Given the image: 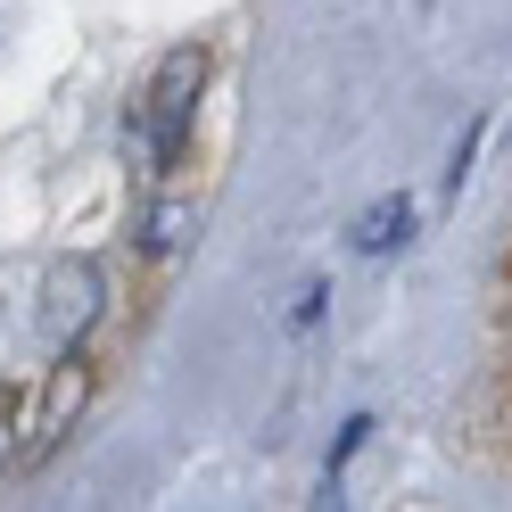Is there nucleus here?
<instances>
[{
  "mask_svg": "<svg viewBox=\"0 0 512 512\" xmlns=\"http://www.w3.org/2000/svg\"><path fill=\"white\" fill-rule=\"evenodd\" d=\"M405 240H413V199H380V207L356 215V248H364V256H389V248H405Z\"/></svg>",
  "mask_w": 512,
  "mask_h": 512,
  "instance_id": "20e7f679",
  "label": "nucleus"
},
{
  "mask_svg": "<svg viewBox=\"0 0 512 512\" xmlns=\"http://www.w3.org/2000/svg\"><path fill=\"white\" fill-rule=\"evenodd\" d=\"M199 91H207V42H182L157 58V75L141 91V108H133V157L149 174H166L182 141H190V116H199Z\"/></svg>",
  "mask_w": 512,
  "mask_h": 512,
  "instance_id": "f257e3e1",
  "label": "nucleus"
},
{
  "mask_svg": "<svg viewBox=\"0 0 512 512\" xmlns=\"http://www.w3.org/2000/svg\"><path fill=\"white\" fill-rule=\"evenodd\" d=\"M83 405H91V364L67 347V364H50L42 397L25 405V438H17V455H50V446H58V438H67V430L83 422Z\"/></svg>",
  "mask_w": 512,
  "mask_h": 512,
  "instance_id": "7ed1b4c3",
  "label": "nucleus"
},
{
  "mask_svg": "<svg viewBox=\"0 0 512 512\" xmlns=\"http://www.w3.org/2000/svg\"><path fill=\"white\" fill-rule=\"evenodd\" d=\"M190 223H199V207H190V199H166V207H149V215H141V248H149V256H174Z\"/></svg>",
  "mask_w": 512,
  "mask_h": 512,
  "instance_id": "39448f33",
  "label": "nucleus"
},
{
  "mask_svg": "<svg viewBox=\"0 0 512 512\" xmlns=\"http://www.w3.org/2000/svg\"><path fill=\"white\" fill-rule=\"evenodd\" d=\"M100 298H108V281H100L91 256L50 265V273H42V339H50V347H75L91 323H100Z\"/></svg>",
  "mask_w": 512,
  "mask_h": 512,
  "instance_id": "f03ea898",
  "label": "nucleus"
},
{
  "mask_svg": "<svg viewBox=\"0 0 512 512\" xmlns=\"http://www.w3.org/2000/svg\"><path fill=\"white\" fill-rule=\"evenodd\" d=\"M17 438H25V405H17L9 389H0V471L17 463Z\"/></svg>",
  "mask_w": 512,
  "mask_h": 512,
  "instance_id": "423d86ee",
  "label": "nucleus"
}]
</instances>
